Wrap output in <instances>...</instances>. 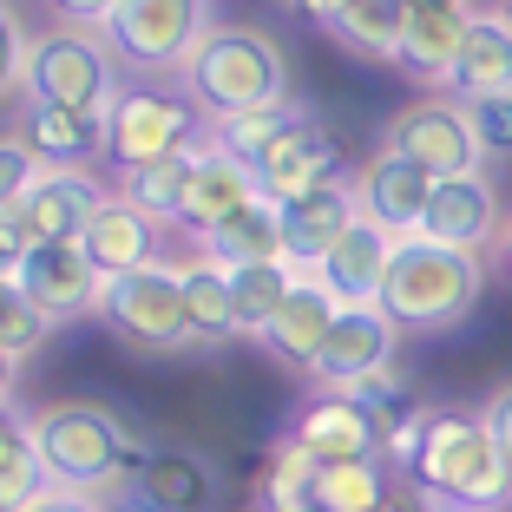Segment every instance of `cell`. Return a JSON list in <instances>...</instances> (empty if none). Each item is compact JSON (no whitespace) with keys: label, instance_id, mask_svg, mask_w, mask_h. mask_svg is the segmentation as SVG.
I'll list each match as a JSON object with an SVG mask.
<instances>
[{"label":"cell","instance_id":"cell-1","mask_svg":"<svg viewBox=\"0 0 512 512\" xmlns=\"http://www.w3.org/2000/svg\"><path fill=\"white\" fill-rule=\"evenodd\" d=\"M486 263L473 250H453L434 237H401L381 283V309L401 335H447L480 309Z\"/></svg>","mask_w":512,"mask_h":512},{"label":"cell","instance_id":"cell-2","mask_svg":"<svg viewBox=\"0 0 512 512\" xmlns=\"http://www.w3.org/2000/svg\"><path fill=\"white\" fill-rule=\"evenodd\" d=\"M178 79H184V99L211 125L276 106V99H296L289 92V53L263 27H211Z\"/></svg>","mask_w":512,"mask_h":512},{"label":"cell","instance_id":"cell-3","mask_svg":"<svg viewBox=\"0 0 512 512\" xmlns=\"http://www.w3.org/2000/svg\"><path fill=\"white\" fill-rule=\"evenodd\" d=\"M407 480L421 486L440 512H506L512 506V460L499 453V440L486 434L480 414H460V407H434V427H427Z\"/></svg>","mask_w":512,"mask_h":512},{"label":"cell","instance_id":"cell-4","mask_svg":"<svg viewBox=\"0 0 512 512\" xmlns=\"http://www.w3.org/2000/svg\"><path fill=\"white\" fill-rule=\"evenodd\" d=\"M33 453L46 467V486H66V493H106L119 480H138V460L145 447L132 440V427L99 401H60L33 414Z\"/></svg>","mask_w":512,"mask_h":512},{"label":"cell","instance_id":"cell-5","mask_svg":"<svg viewBox=\"0 0 512 512\" xmlns=\"http://www.w3.org/2000/svg\"><path fill=\"white\" fill-rule=\"evenodd\" d=\"M204 112L171 86H119V99L106 106V158L112 171L151 165V158H171V151L204 145Z\"/></svg>","mask_w":512,"mask_h":512},{"label":"cell","instance_id":"cell-6","mask_svg":"<svg viewBox=\"0 0 512 512\" xmlns=\"http://www.w3.org/2000/svg\"><path fill=\"white\" fill-rule=\"evenodd\" d=\"M27 99L33 106H66V112H106L119 99L112 46L92 40L86 27L40 33L27 46Z\"/></svg>","mask_w":512,"mask_h":512},{"label":"cell","instance_id":"cell-7","mask_svg":"<svg viewBox=\"0 0 512 512\" xmlns=\"http://www.w3.org/2000/svg\"><path fill=\"white\" fill-rule=\"evenodd\" d=\"M211 27V0H119V14L106 20V46L138 73H184Z\"/></svg>","mask_w":512,"mask_h":512},{"label":"cell","instance_id":"cell-8","mask_svg":"<svg viewBox=\"0 0 512 512\" xmlns=\"http://www.w3.org/2000/svg\"><path fill=\"white\" fill-rule=\"evenodd\" d=\"M99 316L112 322V335L145 355H178L191 348V316H184V283L171 263H151V270L112 276L106 296H99Z\"/></svg>","mask_w":512,"mask_h":512},{"label":"cell","instance_id":"cell-9","mask_svg":"<svg viewBox=\"0 0 512 512\" xmlns=\"http://www.w3.org/2000/svg\"><path fill=\"white\" fill-rule=\"evenodd\" d=\"M381 145L401 151L407 165H421L427 178H467V171H480V138H473L467 125V106L460 99H414V106H401L388 125H381Z\"/></svg>","mask_w":512,"mask_h":512},{"label":"cell","instance_id":"cell-10","mask_svg":"<svg viewBox=\"0 0 512 512\" xmlns=\"http://www.w3.org/2000/svg\"><path fill=\"white\" fill-rule=\"evenodd\" d=\"M106 197L112 191L99 184V171L40 165V171H33V184L20 191L14 217H20V230H27V243H79Z\"/></svg>","mask_w":512,"mask_h":512},{"label":"cell","instance_id":"cell-11","mask_svg":"<svg viewBox=\"0 0 512 512\" xmlns=\"http://www.w3.org/2000/svg\"><path fill=\"white\" fill-rule=\"evenodd\" d=\"M394 355H401V329L388 322V309L381 302H342V316H335L309 381L316 388H355V381L394 368Z\"/></svg>","mask_w":512,"mask_h":512},{"label":"cell","instance_id":"cell-12","mask_svg":"<svg viewBox=\"0 0 512 512\" xmlns=\"http://www.w3.org/2000/svg\"><path fill=\"white\" fill-rule=\"evenodd\" d=\"M20 289L40 302V316L60 329V322L99 316V296H106V276L92 270L86 243H33L27 263H20Z\"/></svg>","mask_w":512,"mask_h":512},{"label":"cell","instance_id":"cell-13","mask_svg":"<svg viewBox=\"0 0 512 512\" xmlns=\"http://www.w3.org/2000/svg\"><path fill=\"white\" fill-rule=\"evenodd\" d=\"M427 197H434V178L421 165H407L401 151L375 145L355 171V204H362L368 224H381L388 237H421V217H427Z\"/></svg>","mask_w":512,"mask_h":512},{"label":"cell","instance_id":"cell-14","mask_svg":"<svg viewBox=\"0 0 512 512\" xmlns=\"http://www.w3.org/2000/svg\"><path fill=\"white\" fill-rule=\"evenodd\" d=\"M499 224H506V211H499V184L486 178V171H467V178H434L421 237L486 256V250H493V237H499Z\"/></svg>","mask_w":512,"mask_h":512},{"label":"cell","instance_id":"cell-15","mask_svg":"<svg viewBox=\"0 0 512 512\" xmlns=\"http://www.w3.org/2000/svg\"><path fill=\"white\" fill-rule=\"evenodd\" d=\"M263 197V184H256V171L250 165H237L224 145H204L197 151V165H191V184H184V204H178V224L171 230H184V237H211L224 217H237L243 204H256Z\"/></svg>","mask_w":512,"mask_h":512},{"label":"cell","instance_id":"cell-16","mask_svg":"<svg viewBox=\"0 0 512 512\" xmlns=\"http://www.w3.org/2000/svg\"><path fill=\"white\" fill-rule=\"evenodd\" d=\"M289 440H296V447H309L322 467H329V460H375L381 421L348 388H316V401H302Z\"/></svg>","mask_w":512,"mask_h":512},{"label":"cell","instance_id":"cell-17","mask_svg":"<svg viewBox=\"0 0 512 512\" xmlns=\"http://www.w3.org/2000/svg\"><path fill=\"white\" fill-rule=\"evenodd\" d=\"M335 316H342V302L302 270V283L289 289V302L276 309L270 329H263V355H270L276 368H289V375H316V355H322V342H329Z\"/></svg>","mask_w":512,"mask_h":512},{"label":"cell","instance_id":"cell-18","mask_svg":"<svg viewBox=\"0 0 512 512\" xmlns=\"http://www.w3.org/2000/svg\"><path fill=\"white\" fill-rule=\"evenodd\" d=\"M394 243H401V237H388V230L368 224V217H355V224L329 243V256H322L309 276H316L335 302H381V283H388V263H394Z\"/></svg>","mask_w":512,"mask_h":512},{"label":"cell","instance_id":"cell-19","mask_svg":"<svg viewBox=\"0 0 512 512\" xmlns=\"http://www.w3.org/2000/svg\"><path fill=\"white\" fill-rule=\"evenodd\" d=\"M355 217H362L355 178H329V184H316V191L289 197L283 204V256L296 263V270H316L322 256H329V243L342 237Z\"/></svg>","mask_w":512,"mask_h":512},{"label":"cell","instance_id":"cell-20","mask_svg":"<svg viewBox=\"0 0 512 512\" xmlns=\"http://www.w3.org/2000/svg\"><path fill=\"white\" fill-rule=\"evenodd\" d=\"M14 138L40 165L92 171L106 158V112H66V106H33V99H20V132Z\"/></svg>","mask_w":512,"mask_h":512},{"label":"cell","instance_id":"cell-21","mask_svg":"<svg viewBox=\"0 0 512 512\" xmlns=\"http://www.w3.org/2000/svg\"><path fill=\"white\" fill-rule=\"evenodd\" d=\"M86 256H92V270L106 276H132V270H151V263H158V243H165V224H158V217H145L138 211V204H125L119 191L106 197V204H99V217H92L86 224Z\"/></svg>","mask_w":512,"mask_h":512},{"label":"cell","instance_id":"cell-22","mask_svg":"<svg viewBox=\"0 0 512 512\" xmlns=\"http://www.w3.org/2000/svg\"><path fill=\"white\" fill-rule=\"evenodd\" d=\"M302 132H316V112L302 106V99H276V106H256V112H243V119L211 125V138L237 158V165H250L256 178H263Z\"/></svg>","mask_w":512,"mask_h":512},{"label":"cell","instance_id":"cell-23","mask_svg":"<svg viewBox=\"0 0 512 512\" xmlns=\"http://www.w3.org/2000/svg\"><path fill=\"white\" fill-rule=\"evenodd\" d=\"M132 493L151 499L158 512H211L217 506V473L191 447H145Z\"/></svg>","mask_w":512,"mask_h":512},{"label":"cell","instance_id":"cell-24","mask_svg":"<svg viewBox=\"0 0 512 512\" xmlns=\"http://www.w3.org/2000/svg\"><path fill=\"white\" fill-rule=\"evenodd\" d=\"M467 27H473V7H440V14H407V33H401V66L414 86H447L453 79V60L467 46Z\"/></svg>","mask_w":512,"mask_h":512},{"label":"cell","instance_id":"cell-25","mask_svg":"<svg viewBox=\"0 0 512 512\" xmlns=\"http://www.w3.org/2000/svg\"><path fill=\"white\" fill-rule=\"evenodd\" d=\"M447 86H453L460 106H473V99H506L512 92V27L499 14H473L467 46H460Z\"/></svg>","mask_w":512,"mask_h":512},{"label":"cell","instance_id":"cell-26","mask_svg":"<svg viewBox=\"0 0 512 512\" xmlns=\"http://www.w3.org/2000/svg\"><path fill=\"white\" fill-rule=\"evenodd\" d=\"M184 283V316H191V348H217L237 335V309H230V270L211 250H197L178 263Z\"/></svg>","mask_w":512,"mask_h":512},{"label":"cell","instance_id":"cell-27","mask_svg":"<svg viewBox=\"0 0 512 512\" xmlns=\"http://www.w3.org/2000/svg\"><path fill=\"white\" fill-rule=\"evenodd\" d=\"M204 250H211L224 270H237V263H289L283 256V204H276V197L243 204L237 217H224V224L204 237Z\"/></svg>","mask_w":512,"mask_h":512},{"label":"cell","instance_id":"cell-28","mask_svg":"<svg viewBox=\"0 0 512 512\" xmlns=\"http://www.w3.org/2000/svg\"><path fill=\"white\" fill-rule=\"evenodd\" d=\"M407 33V0H348L329 20V40L348 46L355 60H394Z\"/></svg>","mask_w":512,"mask_h":512},{"label":"cell","instance_id":"cell-29","mask_svg":"<svg viewBox=\"0 0 512 512\" xmlns=\"http://www.w3.org/2000/svg\"><path fill=\"white\" fill-rule=\"evenodd\" d=\"M204 145H211V138H204ZM204 145L119 171V197H125V204H138L145 217H158V224L171 230V224H178V204H184V184H191V165H197V151H204Z\"/></svg>","mask_w":512,"mask_h":512},{"label":"cell","instance_id":"cell-30","mask_svg":"<svg viewBox=\"0 0 512 512\" xmlns=\"http://www.w3.org/2000/svg\"><path fill=\"white\" fill-rule=\"evenodd\" d=\"M302 283L296 263H237L230 270V309H237V335H256L276 322V309L289 302V289Z\"/></svg>","mask_w":512,"mask_h":512},{"label":"cell","instance_id":"cell-31","mask_svg":"<svg viewBox=\"0 0 512 512\" xmlns=\"http://www.w3.org/2000/svg\"><path fill=\"white\" fill-rule=\"evenodd\" d=\"M329 178H342V145H335L329 132H302L296 145L276 158L270 171H263V197H276V204H289V197H302V191H316V184H329Z\"/></svg>","mask_w":512,"mask_h":512},{"label":"cell","instance_id":"cell-32","mask_svg":"<svg viewBox=\"0 0 512 512\" xmlns=\"http://www.w3.org/2000/svg\"><path fill=\"white\" fill-rule=\"evenodd\" d=\"M316 512H381L388 506V467L375 460H329L316 473V493H309Z\"/></svg>","mask_w":512,"mask_h":512},{"label":"cell","instance_id":"cell-33","mask_svg":"<svg viewBox=\"0 0 512 512\" xmlns=\"http://www.w3.org/2000/svg\"><path fill=\"white\" fill-rule=\"evenodd\" d=\"M316 473L322 460L309 447H296V440H276L270 453H263V512H316L309 506V493H316Z\"/></svg>","mask_w":512,"mask_h":512},{"label":"cell","instance_id":"cell-34","mask_svg":"<svg viewBox=\"0 0 512 512\" xmlns=\"http://www.w3.org/2000/svg\"><path fill=\"white\" fill-rule=\"evenodd\" d=\"M46 335H53V322L40 316V302L20 283H0V348H7L14 362H27V355L46 348Z\"/></svg>","mask_w":512,"mask_h":512},{"label":"cell","instance_id":"cell-35","mask_svg":"<svg viewBox=\"0 0 512 512\" xmlns=\"http://www.w3.org/2000/svg\"><path fill=\"white\" fill-rule=\"evenodd\" d=\"M27 27H20V14L0 0V106L7 99H27Z\"/></svg>","mask_w":512,"mask_h":512},{"label":"cell","instance_id":"cell-36","mask_svg":"<svg viewBox=\"0 0 512 512\" xmlns=\"http://www.w3.org/2000/svg\"><path fill=\"white\" fill-rule=\"evenodd\" d=\"M348 394H355V401H362L368 414H375V421H381V434H388V427L401 421L407 407H414V401H407V381H401V368H381V375L355 381V388H348Z\"/></svg>","mask_w":512,"mask_h":512},{"label":"cell","instance_id":"cell-37","mask_svg":"<svg viewBox=\"0 0 512 512\" xmlns=\"http://www.w3.org/2000/svg\"><path fill=\"white\" fill-rule=\"evenodd\" d=\"M467 125H473V138H480L486 158H512V92L506 99H473Z\"/></svg>","mask_w":512,"mask_h":512},{"label":"cell","instance_id":"cell-38","mask_svg":"<svg viewBox=\"0 0 512 512\" xmlns=\"http://www.w3.org/2000/svg\"><path fill=\"white\" fill-rule=\"evenodd\" d=\"M427 427H434V401H414L401 414V421L381 434V453H388V467H414V453H421V440H427Z\"/></svg>","mask_w":512,"mask_h":512},{"label":"cell","instance_id":"cell-39","mask_svg":"<svg viewBox=\"0 0 512 512\" xmlns=\"http://www.w3.org/2000/svg\"><path fill=\"white\" fill-rule=\"evenodd\" d=\"M33 171H40V158H33L20 138H0V211L20 204V191L33 184Z\"/></svg>","mask_w":512,"mask_h":512},{"label":"cell","instance_id":"cell-40","mask_svg":"<svg viewBox=\"0 0 512 512\" xmlns=\"http://www.w3.org/2000/svg\"><path fill=\"white\" fill-rule=\"evenodd\" d=\"M66 27H86V33H106V20L119 14V0H46Z\"/></svg>","mask_w":512,"mask_h":512},{"label":"cell","instance_id":"cell-41","mask_svg":"<svg viewBox=\"0 0 512 512\" xmlns=\"http://www.w3.org/2000/svg\"><path fill=\"white\" fill-rule=\"evenodd\" d=\"M27 230H20L14 211H0V283H20V263H27Z\"/></svg>","mask_w":512,"mask_h":512},{"label":"cell","instance_id":"cell-42","mask_svg":"<svg viewBox=\"0 0 512 512\" xmlns=\"http://www.w3.org/2000/svg\"><path fill=\"white\" fill-rule=\"evenodd\" d=\"M480 421H486V434L499 440V453H506V460H512V381H499V388L486 394Z\"/></svg>","mask_w":512,"mask_h":512},{"label":"cell","instance_id":"cell-43","mask_svg":"<svg viewBox=\"0 0 512 512\" xmlns=\"http://www.w3.org/2000/svg\"><path fill=\"white\" fill-rule=\"evenodd\" d=\"M27 440H33V427L20 421V407H14V401H0V467H7V460H14Z\"/></svg>","mask_w":512,"mask_h":512},{"label":"cell","instance_id":"cell-44","mask_svg":"<svg viewBox=\"0 0 512 512\" xmlns=\"http://www.w3.org/2000/svg\"><path fill=\"white\" fill-rule=\"evenodd\" d=\"M27 512H106V506H99L92 493H66V486H46V493L33 499Z\"/></svg>","mask_w":512,"mask_h":512},{"label":"cell","instance_id":"cell-45","mask_svg":"<svg viewBox=\"0 0 512 512\" xmlns=\"http://www.w3.org/2000/svg\"><path fill=\"white\" fill-rule=\"evenodd\" d=\"M486 270L499 276V283L512 289V211H506V224H499V237H493V250H486Z\"/></svg>","mask_w":512,"mask_h":512},{"label":"cell","instance_id":"cell-46","mask_svg":"<svg viewBox=\"0 0 512 512\" xmlns=\"http://www.w3.org/2000/svg\"><path fill=\"white\" fill-rule=\"evenodd\" d=\"M381 512H440V506L421 493V486H407V493H388V506H381Z\"/></svg>","mask_w":512,"mask_h":512},{"label":"cell","instance_id":"cell-47","mask_svg":"<svg viewBox=\"0 0 512 512\" xmlns=\"http://www.w3.org/2000/svg\"><path fill=\"white\" fill-rule=\"evenodd\" d=\"M342 7H348V0H302V14L316 20V27H329V20L342 14Z\"/></svg>","mask_w":512,"mask_h":512},{"label":"cell","instance_id":"cell-48","mask_svg":"<svg viewBox=\"0 0 512 512\" xmlns=\"http://www.w3.org/2000/svg\"><path fill=\"white\" fill-rule=\"evenodd\" d=\"M14 375H20V362H14V355H7V348H0V401L14 394Z\"/></svg>","mask_w":512,"mask_h":512},{"label":"cell","instance_id":"cell-49","mask_svg":"<svg viewBox=\"0 0 512 512\" xmlns=\"http://www.w3.org/2000/svg\"><path fill=\"white\" fill-rule=\"evenodd\" d=\"M106 512H158V506H151V499H138V493H119Z\"/></svg>","mask_w":512,"mask_h":512},{"label":"cell","instance_id":"cell-50","mask_svg":"<svg viewBox=\"0 0 512 512\" xmlns=\"http://www.w3.org/2000/svg\"><path fill=\"white\" fill-rule=\"evenodd\" d=\"M440 7H467V0H407V14H440Z\"/></svg>","mask_w":512,"mask_h":512},{"label":"cell","instance_id":"cell-51","mask_svg":"<svg viewBox=\"0 0 512 512\" xmlns=\"http://www.w3.org/2000/svg\"><path fill=\"white\" fill-rule=\"evenodd\" d=\"M493 14H499V20H506V27H512V7H493Z\"/></svg>","mask_w":512,"mask_h":512},{"label":"cell","instance_id":"cell-52","mask_svg":"<svg viewBox=\"0 0 512 512\" xmlns=\"http://www.w3.org/2000/svg\"><path fill=\"white\" fill-rule=\"evenodd\" d=\"M283 7H302V0H283Z\"/></svg>","mask_w":512,"mask_h":512},{"label":"cell","instance_id":"cell-53","mask_svg":"<svg viewBox=\"0 0 512 512\" xmlns=\"http://www.w3.org/2000/svg\"><path fill=\"white\" fill-rule=\"evenodd\" d=\"M493 7H512V0H493Z\"/></svg>","mask_w":512,"mask_h":512}]
</instances>
